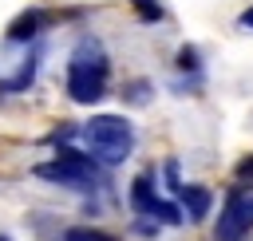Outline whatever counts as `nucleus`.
<instances>
[{
    "label": "nucleus",
    "instance_id": "f257e3e1",
    "mask_svg": "<svg viewBox=\"0 0 253 241\" xmlns=\"http://www.w3.org/2000/svg\"><path fill=\"white\" fill-rule=\"evenodd\" d=\"M103 91H107V55H103L99 40H83L67 63V95L75 103L91 107L103 99Z\"/></svg>",
    "mask_w": 253,
    "mask_h": 241
},
{
    "label": "nucleus",
    "instance_id": "f03ea898",
    "mask_svg": "<svg viewBox=\"0 0 253 241\" xmlns=\"http://www.w3.org/2000/svg\"><path fill=\"white\" fill-rule=\"evenodd\" d=\"M83 138H87V150L99 166H119L134 150V126L123 115H95L83 126Z\"/></svg>",
    "mask_w": 253,
    "mask_h": 241
},
{
    "label": "nucleus",
    "instance_id": "7ed1b4c3",
    "mask_svg": "<svg viewBox=\"0 0 253 241\" xmlns=\"http://www.w3.org/2000/svg\"><path fill=\"white\" fill-rule=\"evenodd\" d=\"M36 174L43 182H59V186H71V190H91L99 182V162L91 154H79L71 146H59V158L36 166Z\"/></svg>",
    "mask_w": 253,
    "mask_h": 241
},
{
    "label": "nucleus",
    "instance_id": "20e7f679",
    "mask_svg": "<svg viewBox=\"0 0 253 241\" xmlns=\"http://www.w3.org/2000/svg\"><path fill=\"white\" fill-rule=\"evenodd\" d=\"M249 225H253V194L237 190V194H229V201H225L213 233H217V241H241Z\"/></svg>",
    "mask_w": 253,
    "mask_h": 241
},
{
    "label": "nucleus",
    "instance_id": "39448f33",
    "mask_svg": "<svg viewBox=\"0 0 253 241\" xmlns=\"http://www.w3.org/2000/svg\"><path fill=\"white\" fill-rule=\"evenodd\" d=\"M178 201L186 205V213H190V221H202L206 213H210V190L206 186H178Z\"/></svg>",
    "mask_w": 253,
    "mask_h": 241
},
{
    "label": "nucleus",
    "instance_id": "423d86ee",
    "mask_svg": "<svg viewBox=\"0 0 253 241\" xmlns=\"http://www.w3.org/2000/svg\"><path fill=\"white\" fill-rule=\"evenodd\" d=\"M40 24H43V12H24V16H16L12 20V28H8V40H32L36 32H40Z\"/></svg>",
    "mask_w": 253,
    "mask_h": 241
},
{
    "label": "nucleus",
    "instance_id": "0eeeda50",
    "mask_svg": "<svg viewBox=\"0 0 253 241\" xmlns=\"http://www.w3.org/2000/svg\"><path fill=\"white\" fill-rule=\"evenodd\" d=\"M130 201H134L138 213L150 209V201H154V178H150V174H138V178L130 182Z\"/></svg>",
    "mask_w": 253,
    "mask_h": 241
},
{
    "label": "nucleus",
    "instance_id": "6e6552de",
    "mask_svg": "<svg viewBox=\"0 0 253 241\" xmlns=\"http://www.w3.org/2000/svg\"><path fill=\"white\" fill-rule=\"evenodd\" d=\"M146 213H150V217H158V221H166V225H178V221H182V209H174V205H170V201H162V198H154Z\"/></svg>",
    "mask_w": 253,
    "mask_h": 241
},
{
    "label": "nucleus",
    "instance_id": "1a4fd4ad",
    "mask_svg": "<svg viewBox=\"0 0 253 241\" xmlns=\"http://www.w3.org/2000/svg\"><path fill=\"white\" fill-rule=\"evenodd\" d=\"M63 241H119V237H111V233H103V229L75 225V229H67V233H63Z\"/></svg>",
    "mask_w": 253,
    "mask_h": 241
},
{
    "label": "nucleus",
    "instance_id": "9d476101",
    "mask_svg": "<svg viewBox=\"0 0 253 241\" xmlns=\"http://www.w3.org/2000/svg\"><path fill=\"white\" fill-rule=\"evenodd\" d=\"M32 75H36V59H28V63L16 71V79H8V83H4V91H24V87L32 83Z\"/></svg>",
    "mask_w": 253,
    "mask_h": 241
},
{
    "label": "nucleus",
    "instance_id": "9b49d317",
    "mask_svg": "<svg viewBox=\"0 0 253 241\" xmlns=\"http://www.w3.org/2000/svg\"><path fill=\"white\" fill-rule=\"evenodd\" d=\"M130 8H134L142 20H162V4H158V0H130Z\"/></svg>",
    "mask_w": 253,
    "mask_h": 241
},
{
    "label": "nucleus",
    "instance_id": "f8f14e48",
    "mask_svg": "<svg viewBox=\"0 0 253 241\" xmlns=\"http://www.w3.org/2000/svg\"><path fill=\"white\" fill-rule=\"evenodd\" d=\"M237 178H245V182H249V178H253V158H245V162H241V166H237Z\"/></svg>",
    "mask_w": 253,
    "mask_h": 241
},
{
    "label": "nucleus",
    "instance_id": "ddd939ff",
    "mask_svg": "<svg viewBox=\"0 0 253 241\" xmlns=\"http://www.w3.org/2000/svg\"><path fill=\"white\" fill-rule=\"evenodd\" d=\"M178 63H182V67H198V55H194V51H182Z\"/></svg>",
    "mask_w": 253,
    "mask_h": 241
},
{
    "label": "nucleus",
    "instance_id": "4468645a",
    "mask_svg": "<svg viewBox=\"0 0 253 241\" xmlns=\"http://www.w3.org/2000/svg\"><path fill=\"white\" fill-rule=\"evenodd\" d=\"M126 95H130V99H134V103H142V95H146V83H134V87H130V91H126Z\"/></svg>",
    "mask_w": 253,
    "mask_h": 241
},
{
    "label": "nucleus",
    "instance_id": "2eb2a0df",
    "mask_svg": "<svg viewBox=\"0 0 253 241\" xmlns=\"http://www.w3.org/2000/svg\"><path fill=\"white\" fill-rule=\"evenodd\" d=\"M138 233H142V237H150V233H158V225H150V221H138Z\"/></svg>",
    "mask_w": 253,
    "mask_h": 241
},
{
    "label": "nucleus",
    "instance_id": "dca6fc26",
    "mask_svg": "<svg viewBox=\"0 0 253 241\" xmlns=\"http://www.w3.org/2000/svg\"><path fill=\"white\" fill-rule=\"evenodd\" d=\"M241 28H253V4H249V8L241 12Z\"/></svg>",
    "mask_w": 253,
    "mask_h": 241
}]
</instances>
